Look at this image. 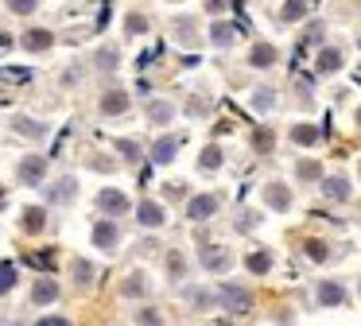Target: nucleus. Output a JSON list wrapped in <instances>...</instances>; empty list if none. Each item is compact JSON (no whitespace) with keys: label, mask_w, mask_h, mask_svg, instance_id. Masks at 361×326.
<instances>
[{"label":"nucleus","mask_w":361,"mask_h":326,"mask_svg":"<svg viewBox=\"0 0 361 326\" xmlns=\"http://www.w3.org/2000/svg\"><path fill=\"white\" fill-rule=\"evenodd\" d=\"M307 39H311V43H319V39H322V23H311V28H307Z\"/></svg>","instance_id":"nucleus-41"},{"label":"nucleus","mask_w":361,"mask_h":326,"mask_svg":"<svg viewBox=\"0 0 361 326\" xmlns=\"http://www.w3.org/2000/svg\"><path fill=\"white\" fill-rule=\"evenodd\" d=\"M198 167H202V171H218L221 167V147H206V152L202 155H198Z\"/></svg>","instance_id":"nucleus-28"},{"label":"nucleus","mask_w":361,"mask_h":326,"mask_svg":"<svg viewBox=\"0 0 361 326\" xmlns=\"http://www.w3.org/2000/svg\"><path fill=\"white\" fill-rule=\"evenodd\" d=\"M280 20L283 23H303L307 20V0H283V4H280Z\"/></svg>","instance_id":"nucleus-20"},{"label":"nucleus","mask_w":361,"mask_h":326,"mask_svg":"<svg viewBox=\"0 0 361 326\" xmlns=\"http://www.w3.org/2000/svg\"><path fill=\"white\" fill-rule=\"evenodd\" d=\"M171 116H175V105H171V101H148V121L167 124Z\"/></svg>","instance_id":"nucleus-23"},{"label":"nucleus","mask_w":361,"mask_h":326,"mask_svg":"<svg viewBox=\"0 0 361 326\" xmlns=\"http://www.w3.org/2000/svg\"><path fill=\"white\" fill-rule=\"evenodd\" d=\"M206 39H210V43L218 47V51H229V47H233L237 39H241V28H237L233 20H214L210 28H206Z\"/></svg>","instance_id":"nucleus-3"},{"label":"nucleus","mask_w":361,"mask_h":326,"mask_svg":"<svg viewBox=\"0 0 361 326\" xmlns=\"http://www.w3.org/2000/svg\"><path fill=\"white\" fill-rule=\"evenodd\" d=\"M136 318H140V326H164V318H159V315H156V310H152V307H144V310H140V315H136Z\"/></svg>","instance_id":"nucleus-37"},{"label":"nucleus","mask_w":361,"mask_h":326,"mask_svg":"<svg viewBox=\"0 0 361 326\" xmlns=\"http://www.w3.org/2000/svg\"><path fill=\"white\" fill-rule=\"evenodd\" d=\"M167 268H171V276H183V256H171V260H167Z\"/></svg>","instance_id":"nucleus-42"},{"label":"nucleus","mask_w":361,"mask_h":326,"mask_svg":"<svg viewBox=\"0 0 361 326\" xmlns=\"http://www.w3.org/2000/svg\"><path fill=\"white\" fill-rule=\"evenodd\" d=\"M140 291H148V276H128V284H125V295H140Z\"/></svg>","instance_id":"nucleus-33"},{"label":"nucleus","mask_w":361,"mask_h":326,"mask_svg":"<svg viewBox=\"0 0 361 326\" xmlns=\"http://www.w3.org/2000/svg\"><path fill=\"white\" fill-rule=\"evenodd\" d=\"M249 105H252V113H272L276 109V90L272 85H257V90H252V97H249Z\"/></svg>","instance_id":"nucleus-15"},{"label":"nucleus","mask_w":361,"mask_h":326,"mask_svg":"<svg viewBox=\"0 0 361 326\" xmlns=\"http://www.w3.org/2000/svg\"><path fill=\"white\" fill-rule=\"evenodd\" d=\"M357 51H361V35H357Z\"/></svg>","instance_id":"nucleus-47"},{"label":"nucleus","mask_w":361,"mask_h":326,"mask_svg":"<svg viewBox=\"0 0 361 326\" xmlns=\"http://www.w3.org/2000/svg\"><path fill=\"white\" fill-rule=\"evenodd\" d=\"M136 222H140L144 229H159V225L167 222L164 206H159V202H140V206H136Z\"/></svg>","instance_id":"nucleus-12"},{"label":"nucleus","mask_w":361,"mask_h":326,"mask_svg":"<svg viewBox=\"0 0 361 326\" xmlns=\"http://www.w3.org/2000/svg\"><path fill=\"white\" fill-rule=\"evenodd\" d=\"M264 206L276 210V214H288L291 210V191L283 183H268L264 186Z\"/></svg>","instance_id":"nucleus-9"},{"label":"nucleus","mask_w":361,"mask_h":326,"mask_svg":"<svg viewBox=\"0 0 361 326\" xmlns=\"http://www.w3.org/2000/svg\"><path fill=\"white\" fill-rule=\"evenodd\" d=\"M322 194H326V198H334V202H345V198H350V179H345V175L322 179Z\"/></svg>","instance_id":"nucleus-16"},{"label":"nucleus","mask_w":361,"mask_h":326,"mask_svg":"<svg viewBox=\"0 0 361 326\" xmlns=\"http://www.w3.org/2000/svg\"><path fill=\"white\" fill-rule=\"evenodd\" d=\"M295 175H299V183H314L322 175V167L314 159H303V163H295Z\"/></svg>","instance_id":"nucleus-27"},{"label":"nucleus","mask_w":361,"mask_h":326,"mask_svg":"<svg viewBox=\"0 0 361 326\" xmlns=\"http://www.w3.org/2000/svg\"><path fill=\"white\" fill-rule=\"evenodd\" d=\"M179 144H183L179 136H159L156 144H152V163H171L175 152H179Z\"/></svg>","instance_id":"nucleus-14"},{"label":"nucleus","mask_w":361,"mask_h":326,"mask_svg":"<svg viewBox=\"0 0 361 326\" xmlns=\"http://www.w3.org/2000/svg\"><path fill=\"white\" fill-rule=\"evenodd\" d=\"M218 326H229V322H218Z\"/></svg>","instance_id":"nucleus-48"},{"label":"nucleus","mask_w":361,"mask_h":326,"mask_svg":"<svg viewBox=\"0 0 361 326\" xmlns=\"http://www.w3.org/2000/svg\"><path fill=\"white\" fill-rule=\"evenodd\" d=\"M226 8H229V0H206V12L210 16H226Z\"/></svg>","instance_id":"nucleus-38"},{"label":"nucleus","mask_w":361,"mask_h":326,"mask_svg":"<svg viewBox=\"0 0 361 326\" xmlns=\"http://www.w3.org/2000/svg\"><path fill=\"white\" fill-rule=\"evenodd\" d=\"M4 8H8L12 16H32L35 8H39V0H4Z\"/></svg>","instance_id":"nucleus-30"},{"label":"nucleus","mask_w":361,"mask_h":326,"mask_svg":"<svg viewBox=\"0 0 361 326\" xmlns=\"http://www.w3.org/2000/svg\"><path fill=\"white\" fill-rule=\"evenodd\" d=\"M214 214H218V198H214V194H195V198L187 202L190 222H210Z\"/></svg>","instance_id":"nucleus-7"},{"label":"nucleus","mask_w":361,"mask_h":326,"mask_svg":"<svg viewBox=\"0 0 361 326\" xmlns=\"http://www.w3.org/2000/svg\"><path fill=\"white\" fill-rule=\"evenodd\" d=\"M245 268H249L252 276H268V272H272V253H268V248L249 253V256H245Z\"/></svg>","instance_id":"nucleus-18"},{"label":"nucleus","mask_w":361,"mask_h":326,"mask_svg":"<svg viewBox=\"0 0 361 326\" xmlns=\"http://www.w3.org/2000/svg\"><path fill=\"white\" fill-rule=\"evenodd\" d=\"M117 147H121V152L128 155V159H136V155H140V147H136L133 140H117Z\"/></svg>","instance_id":"nucleus-39"},{"label":"nucleus","mask_w":361,"mask_h":326,"mask_svg":"<svg viewBox=\"0 0 361 326\" xmlns=\"http://www.w3.org/2000/svg\"><path fill=\"white\" fill-rule=\"evenodd\" d=\"M97 206H102V214L105 217H121V214H128V198L121 191H109L105 186L102 194H97Z\"/></svg>","instance_id":"nucleus-8"},{"label":"nucleus","mask_w":361,"mask_h":326,"mask_svg":"<svg viewBox=\"0 0 361 326\" xmlns=\"http://www.w3.org/2000/svg\"><path fill=\"white\" fill-rule=\"evenodd\" d=\"M291 140H295L299 147H311L322 140V128H314V124H295V128H291Z\"/></svg>","instance_id":"nucleus-21"},{"label":"nucleus","mask_w":361,"mask_h":326,"mask_svg":"<svg viewBox=\"0 0 361 326\" xmlns=\"http://www.w3.org/2000/svg\"><path fill=\"white\" fill-rule=\"evenodd\" d=\"M218 303L226 310H233V315H249L252 310V295L245 291V287H237V284H221L218 287Z\"/></svg>","instance_id":"nucleus-1"},{"label":"nucleus","mask_w":361,"mask_h":326,"mask_svg":"<svg viewBox=\"0 0 361 326\" xmlns=\"http://www.w3.org/2000/svg\"><path fill=\"white\" fill-rule=\"evenodd\" d=\"M164 194H167V198H183L187 191H183V183H167V186H164Z\"/></svg>","instance_id":"nucleus-40"},{"label":"nucleus","mask_w":361,"mask_h":326,"mask_svg":"<svg viewBox=\"0 0 361 326\" xmlns=\"http://www.w3.org/2000/svg\"><path fill=\"white\" fill-rule=\"evenodd\" d=\"M43 222H47V217H43L39 206H27V210H24V229H27V233H39Z\"/></svg>","instance_id":"nucleus-29"},{"label":"nucleus","mask_w":361,"mask_h":326,"mask_svg":"<svg viewBox=\"0 0 361 326\" xmlns=\"http://www.w3.org/2000/svg\"><path fill=\"white\" fill-rule=\"evenodd\" d=\"M171 31H175V39H179L183 47H198V43H202L195 16H175V20H171Z\"/></svg>","instance_id":"nucleus-6"},{"label":"nucleus","mask_w":361,"mask_h":326,"mask_svg":"<svg viewBox=\"0 0 361 326\" xmlns=\"http://www.w3.org/2000/svg\"><path fill=\"white\" fill-rule=\"evenodd\" d=\"M117 66H121L117 47H102V51H97V70H105V74H109V70H117Z\"/></svg>","instance_id":"nucleus-26"},{"label":"nucleus","mask_w":361,"mask_h":326,"mask_svg":"<svg viewBox=\"0 0 361 326\" xmlns=\"http://www.w3.org/2000/svg\"><path fill=\"white\" fill-rule=\"evenodd\" d=\"M16 279H20L16 264H12V260H0V295L12 291V287H16Z\"/></svg>","instance_id":"nucleus-25"},{"label":"nucleus","mask_w":361,"mask_h":326,"mask_svg":"<svg viewBox=\"0 0 361 326\" xmlns=\"http://www.w3.org/2000/svg\"><path fill=\"white\" fill-rule=\"evenodd\" d=\"M117 241H121L117 222H109V217H105V222H97V225H94V245H97V248L113 253V248H117Z\"/></svg>","instance_id":"nucleus-10"},{"label":"nucleus","mask_w":361,"mask_h":326,"mask_svg":"<svg viewBox=\"0 0 361 326\" xmlns=\"http://www.w3.org/2000/svg\"><path fill=\"white\" fill-rule=\"evenodd\" d=\"M0 51H12V35H8V31H0Z\"/></svg>","instance_id":"nucleus-45"},{"label":"nucleus","mask_w":361,"mask_h":326,"mask_svg":"<svg viewBox=\"0 0 361 326\" xmlns=\"http://www.w3.org/2000/svg\"><path fill=\"white\" fill-rule=\"evenodd\" d=\"M32 264H39V268H51V256H47V253H35Z\"/></svg>","instance_id":"nucleus-44"},{"label":"nucleus","mask_w":361,"mask_h":326,"mask_svg":"<svg viewBox=\"0 0 361 326\" xmlns=\"http://www.w3.org/2000/svg\"><path fill=\"white\" fill-rule=\"evenodd\" d=\"M357 124H361V109H357Z\"/></svg>","instance_id":"nucleus-46"},{"label":"nucleus","mask_w":361,"mask_h":326,"mask_svg":"<svg viewBox=\"0 0 361 326\" xmlns=\"http://www.w3.org/2000/svg\"><path fill=\"white\" fill-rule=\"evenodd\" d=\"M16 128L24 132V136H43V128L35 121H27V116H16Z\"/></svg>","instance_id":"nucleus-36"},{"label":"nucleus","mask_w":361,"mask_h":326,"mask_svg":"<svg viewBox=\"0 0 361 326\" xmlns=\"http://www.w3.org/2000/svg\"><path fill=\"white\" fill-rule=\"evenodd\" d=\"M125 109H128V93H125V90H109V93L102 97V113H105V116H121Z\"/></svg>","instance_id":"nucleus-17"},{"label":"nucleus","mask_w":361,"mask_h":326,"mask_svg":"<svg viewBox=\"0 0 361 326\" xmlns=\"http://www.w3.org/2000/svg\"><path fill=\"white\" fill-rule=\"evenodd\" d=\"M32 299L35 303H55L59 299V284L55 279H39V284L32 287Z\"/></svg>","instance_id":"nucleus-24"},{"label":"nucleus","mask_w":361,"mask_h":326,"mask_svg":"<svg viewBox=\"0 0 361 326\" xmlns=\"http://www.w3.org/2000/svg\"><path fill=\"white\" fill-rule=\"evenodd\" d=\"M35 326H71V322H66V318H55V315H51V318H39Z\"/></svg>","instance_id":"nucleus-43"},{"label":"nucleus","mask_w":361,"mask_h":326,"mask_svg":"<svg viewBox=\"0 0 361 326\" xmlns=\"http://www.w3.org/2000/svg\"><path fill=\"white\" fill-rule=\"evenodd\" d=\"M319 303H322V307H342V303H345V287L338 284V279H322V284H319Z\"/></svg>","instance_id":"nucleus-13"},{"label":"nucleus","mask_w":361,"mask_h":326,"mask_svg":"<svg viewBox=\"0 0 361 326\" xmlns=\"http://www.w3.org/2000/svg\"><path fill=\"white\" fill-rule=\"evenodd\" d=\"M74 191H78V183H74V179L66 175V179H59V183L47 191V198H51V202H71V198H74Z\"/></svg>","instance_id":"nucleus-22"},{"label":"nucleus","mask_w":361,"mask_h":326,"mask_svg":"<svg viewBox=\"0 0 361 326\" xmlns=\"http://www.w3.org/2000/svg\"><path fill=\"white\" fill-rule=\"evenodd\" d=\"M342 66H345L342 47H322V51H319V59H314V70H319V74H338Z\"/></svg>","instance_id":"nucleus-11"},{"label":"nucleus","mask_w":361,"mask_h":326,"mask_svg":"<svg viewBox=\"0 0 361 326\" xmlns=\"http://www.w3.org/2000/svg\"><path fill=\"white\" fill-rule=\"evenodd\" d=\"M295 90L303 93V101H311V97H314V78H311V74H299V78H295Z\"/></svg>","instance_id":"nucleus-34"},{"label":"nucleus","mask_w":361,"mask_h":326,"mask_svg":"<svg viewBox=\"0 0 361 326\" xmlns=\"http://www.w3.org/2000/svg\"><path fill=\"white\" fill-rule=\"evenodd\" d=\"M303 248H307V256H311V260H319V264H322V260H326V256H330V253H326V245H322V241H307Z\"/></svg>","instance_id":"nucleus-35"},{"label":"nucleus","mask_w":361,"mask_h":326,"mask_svg":"<svg viewBox=\"0 0 361 326\" xmlns=\"http://www.w3.org/2000/svg\"><path fill=\"white\" fill-rule=\"evenodd\" d=\"M245 62H249L252 70H272L276 62H280V47L268 43V39H257V43L249 47V54H245Z\"/></svg>","instance_id":"nucleus-2"},{"label":"nucleus","mask_w":361,"mask_h":326,"mask_svg":"<svg viewBox=\"0 0 361 326\" xmlns=\"http://www.w3.org/2000/svg\"><path fill=\"white\" fill-rule=\"evenodd\" d=\"M198 264H202L206 272H226L229 264H233V253L221 248V245H206L202 253H198Z\"/></svg>","instance_id":"nucleus-5"},{"label":"nucleus","mask_w":361,"mask_h":326,"mask_svg":"<svg viewBox=\"0 0 361 326\" xmlns=\"http://www.w3.org/2000/svg\"><path fill=\"white\" fill-rule=\"evenodd\" d=\"M20 43H24L27 51H47V47L55 43V35H51L47 28H32V31H27L24 39H20Z\"/></svg>","instance_id":"nucleus-19"},{"label":"nucleus","mask_w":361,"mask_h":326,"mask_svg":"<svg viewBox=\"0 0 361 326\" xmlns=\"http://www.w3.org/2000/svg\"><path fill=\"white\" fill-rule=\"evenodd\" d=\"M125 28H128V35H144V31H148V20H144L140 12H133V16L125 20Z\"/></svg>","instance_id":"nucleus-32"},{"label":"nucleus","mask_w":361,"mask_h":326,"mask_svg":"<svg viewBox=\"0 0 361 326\" xmlns=\"http://www.w3.org/2000/svg\"><path fill=\"white\" fill-rule=\"evenodd\" d=\"M74 284H78V287H90V284H94V268H90L86 260H74Z\"/></svg>","instance_id":"nucleus-31"},{"label":"nucleus","mask_w":361,"mask_h":326,"mask_svg":"<svg viewBox=\"0 0 361 326\" xmlns=\"http://www.w3.org/2000/svg\"><path fill=\"white\" fill-rule=\"evenodd\" d=\"M16 175H20L24 186H39L43 175H47V159H43V155H27V159H20Z\"/></svg>","instance_id":"nucleus-4"},{"label":"nucleus","mask_w":361,"mask_h":326,"mask_svg":"<svg viewBox=\"0 0 361 326\" xmlns=\"http://www.w3.org/2000/svg\"><path fill=\"white\" fill-rule=\"evenodd\" d=\"M357 291H361V284H357Z\"/></svg>","instance_id":"nucleus-49"}]
</instances>
